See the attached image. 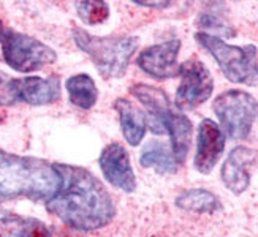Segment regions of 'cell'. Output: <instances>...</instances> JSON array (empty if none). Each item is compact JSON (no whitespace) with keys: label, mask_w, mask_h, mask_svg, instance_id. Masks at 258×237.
Instances as JSON below:
<instances>
[{"label":"cell","mask_w":258,"mask_h":237,"mask_svg":"<svg viewBox=\"0 0 258 237\" xmlns=\"http://www.w3.org/2000/svg\"><path fill=\"white\" fill-rule=\"evenodd\" d=\"M55 169L60 176V188L46 201L49 213L80 231L100 229L114 218V202L92 173L70 165H55Z\"/></svg>","instance_id":"6da1fadb"},{"label":"cell","mask_w":258,"mask_h":237,"mask_svg":"<svg viewBox=\"0 0 258 237\" xmlns=\"http://www.w3.org/2000/svg\"><path fill=\"white\" fill-rule=\"evenodd\" d=\"M60 188L55 165L0 150V198L51 199Z\"/></svg>","instance_id":"7a4b0ae2"},{"label":"cell","mask_w":258,"mask_h":237,"mask_svg":"<svg viewBox=\"0 0 258 237\" xmlns=\"http://www.w3.org/2000/svg\"><path fill=\"white\" fill-rule=\"evenodd\" d=\"M76 46L86 52L105 79L124 76L130 59L138 49L137 37H95L83 29L73 30Z\"/></svg>","instance_id":"3957f363"},{"label":"cell","mask_w":258,"mask_h":237,"mask_svg":"<svg viewBox=\"0 0 258 237\" xmlns=\"http://www.w3.org/2000/svg\"><path fill=\"white\" fill-rule=\"evenodd\" d=\"M195 40L216 59L228 81L250 87L258 86V52L253 44L233 46L205 32H197Z\"/></svg>","instance_id":"277c9868"},{"label":"cell","mask_w":258,"mask_h":237,"mask_svg":"<svg viewBox=\"0 0 258 237\" xmlns=\"http://www.w3.org/2000/svg\"><path fill=\"white\" fill-rule=\"evenodd\" d=\"M0 41L4 48V59L13 70L30 73L54 63L57 55L44 43L15 30L0 29Z\"/></svg>","instance_id":"5b68a950"},{"label":"cell","mask_w":258,"mask_h":237,"mask_svg":"<svg viewBox=\"0 0 258 237\" xmlns=\"http://www.w3.org/2000/svg\"><path fill=\"white\" fill-rule=\"evenodd\" d=\"M256 105L258 101L244 90H227L214 100L212 109L231 139H245L252 130Z\"/></svg>","instance_id":"8992f818"},{"label":"cell","mask_w":258,"mask_h":237,"mask_svg":"<svg viewBox=\"0 0 258 237\" xmlns=\"http://www.w3.org/2000/svg\"><path fill=\"white\" fill-rule=\"evenodd\" d=\"M181 84L177 87L174 105L181 111H190L205 103L214 90V79L203 62L190 59L179 65Z\"/></svg>","instance_id":"52a82bcc"},{"label":"cell","mask_w":258,"mask_h":237,"mask_svg":"<svg viewBox=\"0 0 258 237\" xmlns=\"http://www.w3.org/2000/svg\"><path fill=\"white\" fill-rule=\"evenodd\" d=\"M98 165L105 179L113 187L125 191V193H133L137 190V177L130 166L128 152L120 144H108L100 155Z\"/></svg>","instance_id":"ba28073f"},{"label":"cell","mask_w":258,"mask_h":237,"mask_svg":"<svg viewBox=\"0 0 258 237\" xmlns=\"http://www.w3.org/2000/svg\"><path fill=\"white\" fill-rule=\"evenodd\" d=\"M181 40H170L144 49L138 55L140 68L155 79H170L179 74L177 55Z\"/></svg>","instance_id":"9c48e42d"},{"label":"cell","mask_w":258,"mask_h":237,"mask_svg":"<svg viewBox=\"0 0 258 237\" xmlns=\"http://www.w3.org/2000/svg\"><path fill=\"white\" fill-rule=\"evenodd\" d=\"M225 149V134L214 120L203 119L198 128V142L195 153V169L201 174H209Z\"/></svg>","instance_id":"30bf717a"},{"label":"cell","mask_w":258,"mask_h":237,"mask_svg":"<svg viewBox=\"0 0 258 237\" xmlns=\"http://www.w3.org/2000/svg\"><path fill=\"white\" fill-rule=\"evenodd\" d=\"M258 160V150L244 147H234L222 166V182L234 195H241L250 184L249 166Z\"/></svg>","instance_id":"8fae6325"},{"label":"cell","mask_w":258,"mask_h":237,"mask_svg":"<svg viewBox=\"0 0 258 237\" xmlns=\"http://www.w3.org/2000/svg\"><path fill=\"white\" fill-rule=\"evenodd\" d=\"M15 94L18 101L33 106L51 105L60 98V81L57 76L46 79L38 76L15 79Z\"/></svg>","instance_id":"7c38bea8"},{"label":"cell","mask_w":258,"mask_h":237,"mask_svg":"<svg viewBox=\"0 0 258 237\" xmlns=\"http://www.w3.org/2000/svg\"><path fill=\"white\" fill-rule=\"evenodd\" d=\"M116 109L119 112V120L125 141L130 145H138L148 128V119H146L144 112L125 98L116 101Z\"/></svg>","instance_id":"4fadbf2b"},{"label":"cell","mask_w":258,"mask_h":237,"mask_svg":"<svg viewBox=\"0 0 258 237\" xmlns=\"http://www.w3.org/2000/svg\"><path fill=\"white\" fill-rule=\"evenodd\" d=\"M0 237H51V231L37 218L5 215L0 218Z\"/></svg>","instance_id":"5bb4252c"},{"label":"cell","mask_w":258,"mask_h":237,"mask_svg":"<svg viewBox=\"0 0 258 237\" xmlns=\"http://www.w3.org/2000/svg\"><path fill=\"white\" fill-rule=\"evenodd\" d=\"M140 163L144 168H154L160 174H174L177 171V162L173 152L160 141H151L141 152Z\"/></svg>","instance_id":"9a60e30c"},{"label":"cell","mask_w":258,"mask_h":237,"mask_svg":"<svg viewBox=\"0 0 258 237\" xmlns=\"http://www.w3.org/2000/svg\"><path fill=\"white\" fill-rule=\"evenodd\" d=\"M176 206L179 209H184L195 213H212L220 209L219 198L203 188H194L182 191L176 198Z\"/></svg>","instance_id":"2e32d148"},{"label":"cell","mask_w":258,"mask_h":237,"mask_svg":"<svg viewBox=\"0 0 258 237\" xmlns=\"http://www.w3.org/2000/svg\"><path fill=\"white\" fill-rule=\"evenodd\" d=\"M67 90H69L70 101L81 109H91L98 98L97 86L94 79L89 74H76L69 77L67 81Z\"/></svg>","instance_id":"e0dca14e"},{"label":"cell","mask_w":258,"mask_h":237,"mask_svg":"<svg viewBox=\"0 0 258 237\" xmlns=\"http://www.w3.org/2000/svg\"><path fill=\"white\" fill-rule=\"evenodd\" d=\"M75 8L78 11L80 18L89 26L100 24L108 19L109 16V7L105 2H95V0H89V2H76Z\"/></svg>","instance_id":"ac0fdd59"},{"label":"cell","mask_w":258,"mask_h":237,"mask_svg":"<svg viewBox=\"0 0 258 237\" xmlns=\"http://www.w3.org/2000/svg\"><path fill=\"white\" fill-rule=\"evenodd\" d=\"M197 22H198L200 29H203V30L216 32L223 37H233L234 35V30L220 16H217L214 13H203L198 18ZM208 32H205V33H208Z\"/></svg>","instance_id":"d6986e66"},{"label":"cell","mask_w":258,"mask_h":237,"mask_svg":"<svg viewBox=\"0 0 258 237\" xmlns=\"http://www.w3.org/2000/svg\"><path fill=\"white\" fill-rule=\"evenodd\" d=\"M18 103L15 94V79L0 71V105H15Z\"/></svg>","instance_id":"ffe728a7"},{"label":"cell","mask_w":258,"mask_h":237,"mask_svg":"<svg viewBox=\"0 0 258 237\" xmlns=\"http://www.w3.org/2000/svg\"><path fill=\"white\" fill-rule=\"evenodd\" d=\"M135 4L141 7H149V8H166L170 7V2H144V0H135Z\"/></svg>","instance_id":"44dd1931"},{"label":"cell","mask_w":258,"mask_h":237,"mask_svg":"<svg viewBox=\"0 0 258 237\" xmlns=\"http://www.w3.org/2000/svg\"><path fill=\"white\" fill-rule=\"evenodd\" d=\"M255 119L258 120V105H256V109H255Z\"/></svg>","instance_id":"7402d4cb"}]
</instances>
